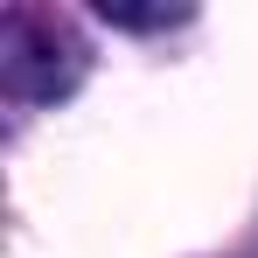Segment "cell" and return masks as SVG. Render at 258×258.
I'll return each instance as SVG.
<instances>
[{"mask_svg": "<svg viewBox=\"0 0 258 258\" xmlns=\"http://www.w3.org/2000/svg\"><path fill=\"white\" fill-rule=\"evenodd\" d=\"M0 77L14 98H63L84 77V42L63 14L7 7L0 14Z\"/></svg>", "mask_w": 258, "mask_h": 258, "instance_id": "6da1fadb", "label": "cell"}, {"mask_svg": "<svg viewBox=\"0 0 258 258\" xmlns=\"http://www.w3.org/2000/svg\"><path fill=\"white\" fill-rule=\"evenodd\" d=\"M105 21H119V28H168V21H188V7H112L105 0Z\"/></svg>", "mask_w": 258, "mask_h": 258, "instance_id": "7a4b0ae2", "label": "cell"}]
</instances>
